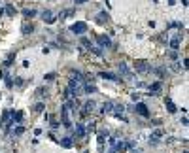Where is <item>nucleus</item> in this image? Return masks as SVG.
<instances>
[{
  "mask_svg": "<svg viewBox=\"0 0 189 153\" xmlns=\"http://www.w3.org/2000/svg\"><path fill=\"white\" fill-rule=\"evenodd\" d=\"M164 106H167V110H168V114H176V106H174V102H172V98L170 96H167V98H164Z\"/></svg>",
  "mask_w": 189,
  "mask_h": 153,
  "instance_id": "8",
  "label": "nucleus"
},
{
  "mask_svg": "<svg viewBox=\"0 0 189 153\" xmlns=\"http://www.w3.org/2000/svg\"><path fill=\"white\" fill-rule=\"evenodd\" d=\"M95 106H96L95 100H87V102L83 104V115H85V114H91V112L95 110Z\"/></svg>",
  "mask_w": 189,
  "mask_h": 153,
  "instance_id": "9",
  "label": "nucleus"
},
{
  "mask_svg": "<svg viewBox=\"0 0 189 153\" xmlns=\"http://www.w3.org/2000/svg\"><path fill=\"white\" fill-rule=\"evenodd\" d=\"M42 19H44L46 23H49V25H51V23H55V17H53V13H51L49 10L42 11Z\"/></svg>",
  "mask_w": 189,
  "mask_h": 153,
  "instance_id": "10",
  "label": "nucleus"
},
{
  "mask_svg": "<svg viewBox=\"0 0 189 153\" xmlns=\"http://www.w3.org/2000/svg\"><path fill=\"white\" fill-rule=\"evenodd\" d=\"M59 144H61L63 147H66V149L74 147V140H72L70 136H64V138H61V140H59Z\"/></svg>",
  "mask_w": 189,
  "mask_h": 153,
  "instance_id": "7",
  "label": "nucleus"
},
{
  "mask_svg": "<svg viewBox=\"0 0 189 153\" xmlns=\"http://www.w3.org/2000/svg\"><path fill=\"white\" fill-rule=\"evenodd\" d=\"M44 108H46V106H44V102H38L34 106V112H38V114H40V112H44Z\"/></svg>",
  "mask_w": 189,
  "mask_h": 153,
  "instance_id": "24",
  "label": "nucleus"
},
{
  "mask_svg": "<svg viewBox=\"0 0 189 153\" xmlns=\"http://www.w3.org/2000/svg\"><path fill=\"white\" fill-rule=\"evenodd\" d=\"M112 110H114V104H112V102H104L100 112H102V114H106V112H112Z\"/></svg>",
  "mask_w": 189,
  "mask_h": 153,
  "instance_id": "19",
  "label": "nucleus"
},
{
  "mask_svg": "<svg viewBox=\"0 0 189 153\" xmlns=\"http://www.w3.org/2000/svg\"><path fill=\"white\" fill-rule=\"evenodd\" d=\"M131 153H140V149H131Z\"/></svg>",
  "mask_w": 189,
  "mask_h": 153,
  "instance_id": "32",
  "label": "nucleus"
},
{
  "mask_svg": "<svg viewBox=\"0 0 189 153\" xmlns=\"http://www.w3.org/2000/svg\"><path fill=\"white\" fill-rule=\"evenodd\" d=\"M76 136H79V138H83V136H85V127H83L82 123H76Z\"/></svg>",
  "mask_w": 189,
  "mask_h": 153,
  "instance_id": "15",
  "label": "nucleus"
},
{
  "mask_svg": "<svg viewBox=\"0 0 189 153\" xmlns=\"http://www.w3.org/2000/svg\"><path fill=\"white\" fill-rule=\"evenodd\" d=\"M132 100H134V102H138V100H140V93H132Z\"/></svg>",
  "mask_w": 189,
  "mask_h": 153,
  "instance_id": "28",
  "label": "nucleus"
},
{
  "mask_svg": "<svg viewBox=\"0 0 189 153\" xmlns=\"http://www.w3.org/2000/svg\"><path fill=\"white\" fill-rule=\"evenodd\" d=\"M32 30H34V25H32V23H25V25H23V34H30Z\"/></svg>",
  "mask_w": 189,
  "mask_h": 153,
  "instance_id": "16",
  "label": "nucleus"
},
{
  "mask_svg": "<svg viewBox=\"0 0 189 153\" xmlns=\"http://www.w3.org/2000/svg\"><path fill=\"white\" fill-rule=\"evenodd\" d=\"M51 127H53V128H59V127H61V125H59L57 121H51Z\"/></svg>",
  "mask_w": 189,
  "mask_h": 153,
  "instance_id": "30",
  "label": "nucleus"
},
{
  "mask_svg": "<svg viewBox=\"0 0 189 153\" xmlns=\"http://www.w3.org/2000/svg\"><path fill=\"white\" fill-rule=\"evenodd\" d=\"M180 38H182V34H178V38L170 40V47H172V49H178V47H180Z\"/></svg>",
  "mask_w": 189,
  "mask_h": 153,
  "instance_id": "20",
  "label": "nucleus"
},
{
  "mask_svg": "<svg viewBox=\"0 0 189 153\" xmlns=\"http://www.w3.org/2000/svg\"><path fill=\"white\" fill-rule=\"evenodd\" d=\"M36 93H38V96H44V93H46V95H47V89H44V87H40V89L36 91Z\"/></svg>",
  "mask_w": 189,
  "mask_h": 153,
  "instance_id": "27",
  "label": "nucleus"
},
{
  "mask_svg": "<svg viewBox=\"0 0 189 153\" xmlns=\"http://www.w3.org/2000/svg\"><path fill=\"white\" fill-rule=\"evenodd\" d=\"M161 136H163V131H161V128H157V131H153V132H151V136H150V142H151V144H157Z\"/></svg>",
  "mask_w": 189,
  "mask_h": 153,
  "instance_id": "11",
  "label": "nucleus"
},
{
  "mask_svg": "<svg viewBox=\"0 0 189 153\" xmlns=\"http://www.w3.org/2000/svg\"><path fill=\"white\" fill-rule=\"evenodd\" d=\"M55 78H57V74H53V72H51V74H47V76H46V78H44V79H46V81H53Z\"/></svg>",
  "mask_w": 189,
  "mask_h": 153,
  "instance_id": "26",
  "label": "nucleus"
},
{
  "mask_svg": "<svg viewBox=\"0 0 189 153\" xmlns=\"http://www.w3.org/2000/svg\"><path fill=\"white\" fill-rule=\"evenodd\" d=\"M70 32H74V34H78V36H83L87 32V23H83V21L74 23V25L70 27Z\"/></svg>",
  "mask_w": 189,
  "mask_h": 153,
  "instance_id": "1",
  "label": "nucleus"
},
{
  "mask_svg": "<svg viewBox=\"0 0 189 153\" xmlns=\"http://www.w3.org/2000/svg\"><path fill=\"white\" fill-rule=\"evenodd\" d=\"M74 2H76V4H85L87 0H74Z\"/></svg>",
  "mask_w": 189,
  "mask_h": 153,
  "instance_id": "31",
  "label": "nucleus"
},
{
  "mask_svg": "<svg viewBox=\"0 0 189 153\" xmlns=\"http://www.w3.org/2000/svg\"><path fill=\"white\" fill-rule=\"evenodd\" d=\"M91 51H93L95 55H98V57H102V55H104V51L100 49V47H91Z\"/></svg>",
  "mask_w": 189,
  "mask_h": 153,
  "instance_id": "23",
  "label": "nucleus"
},
{
  "mask_svg": "<svg viewBox=\"0 0 189 153\" xmlns=\"http://www.w3.org/2000/svg\"><path fill=\"white\" fill-rule=\"evenodd\" d=\"M85 93H96V87L93 83H85Z\"/></svg>",
  "mask_w": 189,
  "mask_h": 153,
  "instance_id": "22",
  "label": "nucleus"
},
{
  "mask_svg": "<svg viewBox=\"0 0 189 153\" xmlns=\"http://www.w3.org/2000/svg\"><path fill=\"white\" fill-rule=\"evenodd\" d=\"M4 11H6L10 17H13V15H15V8L11 6V4H6V10H4Z\"/></svg>",
  "mask_w": 189,
  "mask_h": 153,
  "instance_id": "21",
  "label": "nucleus"
},
{
  "mask_svg": "<svg viewBox=\"0 0 189 153\" xmlns=\"http://www.w3.org/2000/svg\"><path fill=\"white\" fill-rule=\"evenodd\" d=\"M100 78L110 79V81H121V78L117 74H112V72H100Z\"/></svg>",
  "mask_w": 189,
  "mask_h": 153,
  "instance_id": "6",
  "label": "nucleus"
},
{
  "mask_svg": "<svg viewBox=\"0 0 189 153\" xmlns=\"http://www.w3.org/2000/svg\"><path fill=\"white\" fill-rule=\"evenodd\" d=\"M108 21H110V15H108L106 11H102V13L96 15V23H98V25H104V23H108Z\"/></svg>",
  "mask_w": 189,
  "mask_h": 153,
  "instance_id": "13",
  "label": "nucleus"
},
{
  "mask_svg": "<svg viewBox=\"0 0 189 153\" xmlns=\"http://www.w3.org/2000/svg\"><path fill=\"white\" fill-rule=\"evenodd\" d=\"M132 108H134L132 112H136L138 115H142V117H150V108H148L144 102H136Z\"/></svg>",
  "mask_w": 189,
  "mask_h": 153,
  "instance_id": "2",
  "label": "nucleus"
},
{
  "mask_svg": "<svg viewBox=\"0 0 189 153\" xmlns=\"http://www.w3.org/2000/svg\"><path fill=\"white\" fill-rule=\"evenodd\" d=\"M117 68H119V72H121V76H125V78H131V70H129V66H127L125 62H119Z\"/></svg>",
  "mask_w": 189,
  "mask_h": 153,
  "instance_id": "12",
  "label": "nucleus"
},
{
  "mask_svg": "<svg viewBox=\"0 0 189 153\" xmlns=\"http://www.w3.org/2000/svg\"><path fill=\"white\" fill-rule=\"evenodd\" d=\"M82 44H83V46H87V47H91V42L87 38H82Z\"/></svg>",
  "mask_w": 189,
  "mask_h": 153,
  "instance_id": "29",
  "label": "nucleus"
},
{
  "mask_svg": "<svg viewBox=\"0 0 189 153\" xmlns=\"http://www.w3.org/2000/svg\"><path fill=\"white\" fill-rule=\"evenodd\" d=\"M23 132H25V128H23V127H15L13 128V134H17V136H21Z\"/></svg>",
  "mask_w": 189,
  "mask_h": 153,
  "instance_id": "25",
  "label": "nucleus"
},
{
  "mask_svg": "<svg viewBox=\"0 0 189 153\" xmlns=\"http://www.w3.org/2000/svg\"><path fill=\"white\" fill-rule=\"evenodd\" d=\"M61 117H63V127H64V128H70L72 123H70V119H68V108H66V106L61 108Z\"/></svg>",
  "mask_w": 189,
  "mask_h": 153,
  "instance_id": "4",
  "label": "nucleus"
},
{
  "mask_svg": "<svg viewBox=\"0 0 189 153\" xmlns=\"http://www.w3.org/2000/svg\"><path fill=\"white\" fill-rule=\"evenodd\" d=\"M64 106H66V108H68V110H72V112H76V108H78V106H79V104H78V100H70V102H66V104H64Z\"/></svg>",
  "mask_w": 189,
  "mask_h": 153,
  "instance_id": "18",
  "label": "nucleus"
},
{
  "mask_svg": "<svg viewBox=\"0 0 189 153\" xmlns=\"http://www.w3.org/2000/svg\"><path fill=\"white\" fill-rule=\"evenodd\" d=\"M23 15H25L27 19H32V17H36V10H29V8H27V10H23Z\"/></svg>",
  "mask_w": 189,
  "mask_h": 153,
  "instance_id": "17",
  "label": "nucleus"
},
{
  "mask_svg": "<svg viewBox=\"0 0 189 153\" xmlns=\"http://www.w3.org/2000/svg\"><path fill=\"white\" fill-rule=\"evenodd\" d=\"M96 42H98L100 49H102V47H110L112 46V40L108 38V36H102V34H96Z\"/></svg>",
  "mask_w": 189,
  "mask_h": 153,
  "instance_id": "5",
  "label": "nucleus"
},
{
  "mask_svg": "<svg viewBox=\"0 0 189 153\" xmlns=\"http://www.w3.org/2000/svg\"><path fill=\"white\" fill-rule=\"evenodd\" d=\"M161 89H163V83H161V81H155V83H151V85H150V93H151V95L161 93Z\"/></svg>",
  "mask_w": 189,
  "mask_h": 153,
  "instance_id": "14",
  "label": "nucleus"
},
{
  "mask_svg": "<svg viewBox=\"0 0 189 153\" xmlns=\"http://www.w3.org/2000/svg\"><path fill=\"white\" fill-rule=\"evenodd\" d=\"M134 70H136V72H142V74H146V72L151 70V66H150L146 61H136V62H134Z\"/></svg>",
  "mask_w": 189,
  "mask_h": 153,
  "instance_id": "3",
  "label": "nucleus"
}]
</instances>
